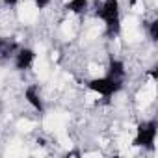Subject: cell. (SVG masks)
Here are the masks:
<instances>
[{
	"instance_id": "5",
	"label": "cell",
	"mask_w": 158,
	"mask_h": 158,
	"mask_svg": "<svg viewBox=\"0 0 158 158\" xmlns=\"http://www.w3.org/2000/svg\"><path fill=\"white\" fill-rule=\"evenodd\" d=\"M24 99H26V102H28L35 112L43 114L45 104H43V97H41V93H39V88H37V86H28V88L24 89Z\"/></svg>"
},
{
	"instance_id": "6",
	"label": "cell",
	"mask_w": 158,
	"mask_h": 158,
	"mask_svg": "<svg viewBox=\"0 0 158 158\" xmlns=\"http://www.w3.org/2000/svg\"><path fill=\"white\" fill-rule=\"evenodd\" d=\"M108 73V76H112V78H119V80H125V74H127V69H125V63L121 61V60H117V58H112L110 61H108V69H106Z\"/></svg>"
},
{
	"instance_id": "3",
	"label": "cell",
	"mask_w": 158,
	"mask_h": 158,
	"mask_svg": "<svg viewBox=\"0 0 158 158\" xmlns=\"http://www.w3.org/2000/svg\"><path fill=\"white\" fill-rule=\"evenodd\" d=\"M156 132H158L156 119L141 121L138 125V128H136L134 145L136 147H143V149H152L154 147V141H156Z\"/></svg>"
},
{
	"instance_id": "1",
	"label": "cell",
	"mask_w": 158,
	"mask_h": 158,
	"mask_svg": "<svg viewBox=\"0 0 158 158\" xmlns=\"http://www.w3.org/2000/svg\"><path fill=\"white\" fill-rule=\"evenodd\" d=\"M95 15L104 23L108 37H117L121 30V10L119 0H97L95 2Z\"/></svg>"
},
{
	"instance_id": "8",
	"label": "cell",
	"mask_w": 158,
	"mask_h": 158,
	"mask_svg": "<svg viewBox=\"0 0 158 158\" xmlns=\"http://www.w3.org/2000/svg\"><path fill=\"white\" fill-rule=\"evenodd\" d=\"M145 28H147V34H149L151 41H158V21L152 19V21L145 23Z\"/></svg>"
},
{
	"instance_id": "7",
	"label": "cell",
	"mask_w": 158,
	"mask_h": 158,
	"mask_svg": "<svg viewBox=\"0 0 158 158\" xmlns=\"http://www.w3.org/2000/svg\"><path fill=\"white\" fill-rule=\"evenodd\" d=\"M89 8V2L88 0H67L65 2V10L69 13H74V15H82L86 13Z\"/></svg>"
},
{
	"instance_id": "10",
	"label": "cell",
	"mask_w": 158,
	"mask_h": 158,
	"mask_svg": "<svg viewBox=\"0 0 158 158\" xmlns=\"http://www.w3.org/2000/svg\"><path fill=\"white\" fill-rule=\"evenodd\" d=\"M2 4H4L6 8H15V6L19 4V0H2Z\"/></svg>"
},
{
	"instance_id": "4",
	"label": "cell",
	"mask_w": 158,
	"mask_h": 158,
	"mask_svg": "<svg viewBox=\"0 0 158 158\" xmlns=\"http://www.w3.org/2000/svg\"><path fill=\"white\" fill-rule=\"evenodd\" d=\"M34 60H35V52L26 47H19L17 52L13 54V65L17 71H28L34 65Z\"/></svg>"
},
{
	"instance_id": "2",
	"label": "cell",
	"mask_w": 158,
	"mask_h": 158,
	"mask_svg": "<svg viewBox=\"0 0 158 158\" xmlns=\"http://www.w3.org/2000/svg\"><path fill=\"white\" fill-rule=\"evenodd\" d=\"M88 88H89L93 93H97V95L108 99V97L115 95V93L123 88V80H119V78H112V76L104 74V76L91 78V80L88 82Z\"/></svg>"
},
{
	"instance_id": "9",
	"label": "cell",
	"mask_w": 158,
	"mask_h": 158,
	"mask_svg": "<svg viewBox=\"0 0 158 158\" xmlns=\"http://www.w3.org/2000/svg\"><path fill=\"white\" fill-rule=\"evenodd\" d=\"M32 2H34L35 10H45V8L50 4V0H32Z\"/></svg>"
}]
</instances>
